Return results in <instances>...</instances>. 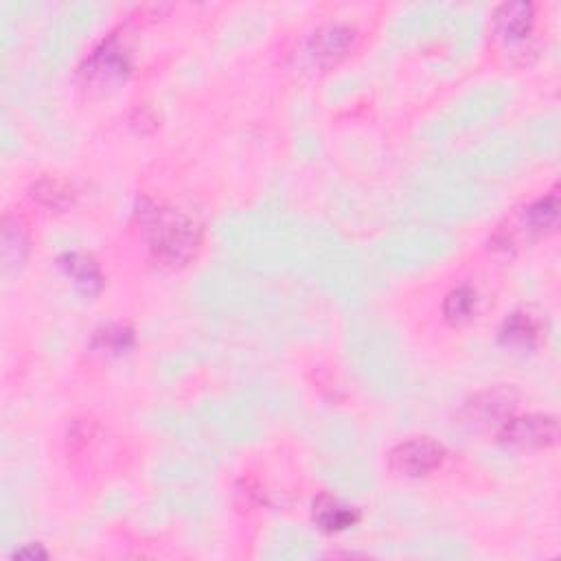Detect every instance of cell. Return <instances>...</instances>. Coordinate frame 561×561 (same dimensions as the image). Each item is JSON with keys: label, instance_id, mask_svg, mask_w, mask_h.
<instances>
[{"label": "cell", "instance_id": "obj_3", "mask_svg": "<svg viewBox=\"0 0 561 561\" xmlns=\"http://www.w3.org/2000/svg\"><path fill=\"white\" fill-rule=\"evenodd\" d=\"M445 456H448V452L439 441L430 437H412L395 445L391 454H388V463L397 474L421 478L441 469Z\"/></svg>", "mask_w": 561, "mask_h": 561}, {"label": "cell", "instance_id": "obj_15", "mask_svg": "<svg viewBox=\"0 0 561 561\" xmlns=\"http://www.w3.org/2000/svg\"><path fill=\"white\" fill-rule=\"evenodd\" d=\"M474 309H476V290L469 288V285H461V288H456L445 296L443 314L452 325L467 323V320L472 318Z\"/></svg>", "mask_w": 561, "mask_h": 561}, {"label": "cell", "instance_id": "obj_7", "mask_svg": "<svg viewBox=\"0 0 561 561\" xmlns=\"http://www.w3.org/2000/svg\"><path fill=\"white\" fill-rule=\"evenodd\" d=\"M57 266L73 281L75 288L84 294H99L103 288V274L99 263L86 253H66L57 261Z\"/></svg>", "mask_w": 561, "mask_h": 561}, {"label": "cell", "instance_id": "obj_6", "mask_svg": "<svg viewBox=\"0 0 561 561\" xmlns=\"http://www.w3.org/2000/svg\"><path fill=\"white\" fill-rule=\"evenodd\" d=\"M535 27V7L531 3H505L494 11V29L507 44L531 38Z\"/></svg>", "mask_w": 561, "mask_h": 561}, {"label": "cell", "instance_id": "obj_10", "mask_svg": "<svg viewBox=\"0 0 561 561\" xmlns=\"http://www.w3.org/2000/svg\"><path fill=\"white\" fill-rule=\"evenodd\" d=\"M29 255V233L20 217L5 215L3 220V261L5 270L20 268Z\"/></svg>", "mask_w": 561, "mask_h": 561}, {"label": "cell", "instance_id": "obj_11", "mask_svg": "<svg viewBox=\"0 0 561 561\" xmlns=\"http://www.w3.org/2000/svg\"><path fill=\"white\" fill-rule=\"evenodd\" d=\"M31 198L51 211H64L75 202V191L60 178H40L31 187Z\"/></svg>", "mask_w": 561, "mask_h": 561}, {"label": "cell", "instance_id": "obj_5", "mask_svg": "<svg viewBox=\"0 0 561 561\" xmlns=\"http://www.w3.org/2000/svg\"><path fill=\"white\" fill-rule=\"evenodd\" d=\"M358 44V31L349 25H340V22H329L316 29L307 40V57L314 66L327 68L340 64L345 57L351 55Z\"/></svg>", "mask_w": 561, "mask_h": 561}, {"label": "cell", "instance_id": "obj_2", "mask_svg": "<svg viewBox=\"0 0 561 561\" xmlns=\"http://www.w3.org/2000/svg\"><path fill=\"white\" fill-rule=\"evenodd\" d=\"M130 68V53L125 51L117 38H110L93 51V55L84 62L79 75H82L86 88L110 90L128 77Z\"/></svg>", "mask_w": 561, "mask_h": 561}, {"label": "cell", "instance_id": "obj_1", "mask_svg": "<svg viewBox=\"0 0 561 561\" xmlns=\"http://www.w3.org/2000/svg\"><path fill=\"white\" fill-rule=\"evenodd\" d=\"M147 242L156 261L169 268L187 266L202 248L200 224L174 206L147 202L139 211Z\"/></svg>", "mask_w": 561, "mask_h": 561}, {"label": "cell", "instance_id": "obj_4", "mask_svg": "<svg viewBox=\"0 0 561 561\" xmlns=\"http://www.w3.org/2000/svg\"><path fill=\"white\" fill-rule=\"evenodd\" d=\"M559 426L551 415L509 417L498 430V439L520 450H544L557 443Z\"/></svg>", "mask_w": 561, "mask_h": 561}, {"label": "cell", "instance_id": "obj_9", "mask_svg": "<svg viewBox=\"0 0 561 561\" xmlns=\"http://www.w3.org/2000/svg\"><path fill=\"white\" fill-rule=\"evenodd\" d=\"M511 397L509 393H483L474 397L472 402L465 406V415L469 421L476 423H494L498 421L500 426L511 417Z\"/></svg>", "mask_w": 561, "mask_h": 561}, {"label": "cell", "instance_id": "obj_13", "mask_svg": "<svg viewBox=\"0 0 561 561\" xmlns=\"http://www.w3.org/2000/svg\"><path fill=\"white\" fill-rule=\"evenodd\" d=\"M134 347V331L125 325H108L93 336V349L103 356H123Z\"/></svg>", "mask_w": 561, "mask_h": 561}, {"label": "cell", "instance_id": "obj_8", "mask_svg": "<svg viewBox=\"0 0 561 561\" xmlns=\"http://www.w3.org/2000/svg\"><path fill=\"white\" fill-rule=\"evenodd\" d=\"M360 520L358 511L353 507H347L345 502L331 496H318L314 500V522L318 529L325 533H342L356 526Z\"/></svg>", "mask_w": 561, "mask_h": 561}, {"label": "cell", "instance_id": "obj_16", "mask_svg": "<svg viewBox=\"0 0 561 561\" xmlns=\"http://www.w3.org/2000/svg\"><path fill=\"white\" fill-rule=\"evenodd\" d=\"M16 559H36V557H49V553L44 551V548H40V546H27V548H20V551H16V555H14Z\"/></svg>", "mask_w": 561, "mask_h": 561}, {"label": "cell", "instance_id": "obj_14", "mask_svg": "<svg viewBox=\"0 0 561 561\" xmlns=\"http://www.w3.org/2000/svg\"><path fill=\"white\" fill-rule=\"evenodd\" d=\"M524 224L535 233L555 231L559 224V198L555 193L533 202L529 209L524 211Z\"/></svg>", "mask_w": 561, "mask_h": 561}, {"label": "cell", "instance_id": "obj_12", "mask_svg": "<svg viewBox=\"0 0 561 561\" xmlns=\"http://www.w3.org/2000/svg\"><path fill=\"white\" fill-rule=\"evenodd\" d=\"M537 336H540V329H537L535 320L522 312L511 314L500 329L502 345L515 349H531L537 342Z\"/></svg>", "mask_w": 561, "mask_h": 561}]
</instances>
